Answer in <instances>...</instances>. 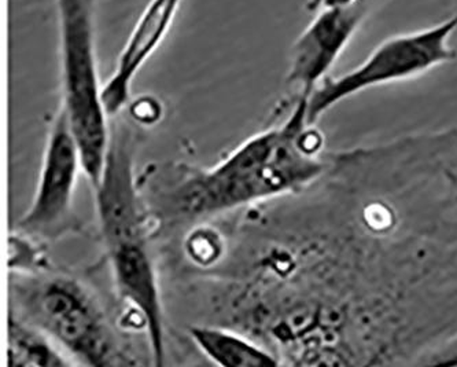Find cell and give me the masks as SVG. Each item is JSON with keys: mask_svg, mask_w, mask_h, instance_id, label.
I'll return each mask as SVG.
<instances>
[{"mask_svg": "<svg viewBox=\"0 0 457 367\" xmlns=\"http://www.w3.org/2000/svg\"><path fill=\"white\" fill-rule=\"evenodd\" d=\"M354 0H308L306 10L311 13H319L331 7L346 6L353 4Z\"/></svg>", "mask_w": 457, "mask_h": 367, "instance_id": "obj_14", "label": "cell"}, {"mask_svg": "<svg viewBox=\"0 0 457 367\" xmlns=\"http://www.w3.org/2000/svg\"><path fill=\"white\" fill-rule=\"evenodd\" d=\"M456 29L457 14H454L434 27L389 38L357 68L338 78L324 79L308 98L309 126H315L337 104L361 91L418 78L436 66L456 60V50L449 45Z\"/></svg>", "mask_w": 457, "mask_h": 367, "instance_id": "obj_4", "label": "cell"}, {"mask_svg": "<svg viewBox=\"0 0 457 367\" xmlns=\"http://www.w3.org/2000/svg\"><path fill=\"white\" fill-rule=\"evenodd\" d=\"M161 113V106L153 98H143L132 106V116L145 124H152L158 120Z\"/></svg>", "mask_w": 457, "mask_h": 367, "instance_id": "obj_12", "label": "cell"}, {"mask_svg": "<svg viewBox=\"0 0 457 367\" xmlns=\"http://www.w3.org/2000/svg\"><path fill=\"white\" fill-rule=\"evenodd\" d=\"M60 25L61 111L80 150L83 172L94 188L101 182L111 131L98 75L96 19L98 0H55Z\"/></svg>", "mask_w": 457, "mask_h": 367, "instance_id": "obj_2", "label": "cell"}, {"mask_svg": "<svg viewBox=\"0 0 457 367\" xmlns=\"http://www.w3.org/2000/svg\"><path fill=\"white\" fill-rule=\"evenodd\" d=\"M80 171V150L60 109L48 135L35 197L18 224L22 233L53 238L68 230Z\"/></svg>", "mask_w": 457, "mask_h": 367, "instance_id": "obj_5", "label": "cell"}, {"mask_svg": "<svg viewBox=\"0 0 457 367\" xmlns=\"http://www.w3.org/2000/svg\"><path fill=\"white\" fill-rule=\"evenodd\" d=\"M308 98L298 96L290 116L237 147L208 170L188 171L165 198L173 218L199 219L287 195L318 179L323 138L309 126Z\"/></svg>", "mask_w": 457, "mask_h": 367, "instance_id": "obj_1", "label": "cell"}, {"mask_svg": "<svg viewBox=\"0 0 457 367\" xmlns=\"http://www.w3.org/2000/svg\"><path fill=\"white\" fill-rule=\"evenodd\" d=\"M106 251L117 290L124 302L134 308L147 331L155 366H162L165 361L162 303L147 241L143 238L120 242Z\"/></svg>", "mask_w": 457, "mask_h": 367, "instance_id": "obj_7", "label": "cell"}, {"mask_svg": "<svg viewBox=\"0 0 457 367\" xmlns=\"http://www.w3.org/2000/svg\"><path fill=\"white\" fill-rule=\"evenodd\" d=\"M28 322L47 333L63 351L87 366L129 364L98 303L80 282L51 277L22 297Z\"/></svg>", "mask_w": 457, "mask_h": 367, "instance_id": "obj_3", "label": "cell"}, {"mask_svg": "<svg viewBox=\"0 0 457 367\" xmlns=\"http://www.w3.org/2000/svg\"><path fill=\"white\" fill-rule=\"evenodd\" d=\"M73 362L47 333L24 318H9V367H63Z\"/></svg>", "mask_w": 457, "mask_h": 367, "instance_id": "obj_10", "label": "cell"}, {"mask_svg": "<svg viewBox=\"0 0 457 367\" xmlns=\"http://www.w3.org/2000/svg\"><path fill=\"white\" fill-rule=\"evenodd\" d=\"M181 0H152L137 20L119 57L116 71L102 90L109 116L119 113L131 96L132 81L167 37Z\"/></svg>", "mask_w": 457, "mask_h": 367, "instance_id": "obj_8", "label": "cell"}, {"mask_svg": "<svg viewBox=\"0 0 457 367\" xmlns=\"http://www.w3.org/2000/svg\"><path fill=\"white\" fill-rule=\"evenodd\" d=\"M191 340L212 362L226 367L277 366V358L245 336L213 326H194Z\"/></svg>", "mask_w": 457, "mask_h": 367, "instance_id": "obj_9", "label": "cell"}, {"mask_svg": "<svg viewBox=\"0 0 457 367\" xmlns=\"http://www.w3.org/2000/svg\"><path fill=\"white\" fill-rule=\"evenodd\" d=\"M187 251L194 262L208 266L220 257L223 244L219 234L208 229H201L191 234L187 242Z\"/></svg>", "mask_w": 457, "mask_h": 367, "instance_id": "obj_11", "label": "cell"}, {"mask_svg": "<svg viewBox=\"0 0 457 367\" xmlns=\"http://www.w3.org/2000/svg\"><path fill=\"white\" fill-rule=\"evenodd\" d=\"M387 0H354L346 6L321 10L291 48L287 83L309 98L327 78L354 33Z\"/></svg>", "mask_w": 457, "mask_h": 367, "instance_id": "obj_6", "label": "cell"}, {"mask_svg": "<svg viewBox=\"0 0 457 367\" xmlns=\"http://www.w3.org/2000/svg\"><path fill=\"white\" fill-rule=\"evenodd\" d=\"M428 363L457 364V338L445 346V348L438 349V353L434 354L433 359Z\"/></svg>", "mask_w": 457, "mask_h": 367, "instance_id": "obj_13", "label": "cell"}]
</instances>
